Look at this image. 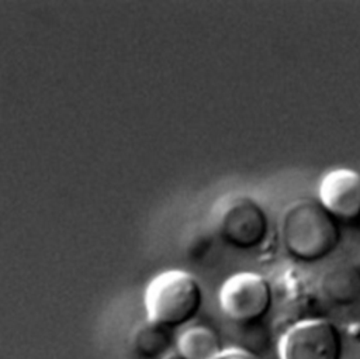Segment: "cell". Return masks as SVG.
<instances>
[{
  "instance_id": "obj_1",
  "label": "cell",
  "mask_w": 360,
  "mask_h": 359,
  "mask_svg": "<svg viewBox=\"0 0 360 359\" xmlns=\"http://www.w3.org/2000/svg\"><path fill=\"white\" fill-rule=\"evenodd\" d=\"M280 238L295 260L316 263L330 256L340 244L339 222L315 199L290 203L280 218Z\"/></svg>"
},
{
  "instance_id": "obj_2",
  "label": "cell",
  "mask_w": 360,
  "mask_h": 359,
  "mask_svg": "<svg viewBox=\"0 0 360 359\" xmlns=\"http://www.w3.org/2000/svg\"><path fill=\"white\" fill-rule=\"evenodd\" d=\"M202 307V289L195 276L184 270H166L145 290L148 321L176 329L191 322Z\"/></svg>"
},
{
  "instance_id": "obj_3",
  "label": "cell",
  "mask_w": 360,
  "mask_h": 359,
  "mask_svg": "<svg viewBox=\"0 0 360 359\" xmlns=\"http://www.w3.org/2000/svg\"><path fill=\"white\" fill-rule=\"evenodd\" d=\"M273 298L269 280L253 272H239L229 276L218 291L221 311L238 325L262 321L271 310Z\"/></svg>"
},
{
  "instance_id": "obj_4",
  "label": "cell",
  "mask_w": 360,
  "mask_h": 359,
  "mask_svg": "<svg viewBox=\"0 0 360 359\" xmlns=\"http://www.w3.org/2000/svg\"><path fill=\"white\" fill-rule=\"evenodd\" d=\"M217 234L229 246L250 251L262 246L269 235V217L264 208L250 196L232 197L217 220Z\"/></svg>"
},
{
  "instance_id": "obj_5",
  "label": "cell",
  "mask_w": 360,
  "mask_h": 359,
  "mask_svg": "<svg viewBox=\"0 0 360 359\" xmlns=\"http://www.w3.org/2000/svg\"><path fill=\"white\" fill-rule=\"evenodd\" d=\"M280 359H342L343 336L329 320L312 318L294 324L278 344Z\"/></svg>"
},
{
  "instance_id": "obj_6",
  "label": "cell",
  "mask_w": 360,
  "mask_h": 359,
  "mask_svg": "<svg viewBox=\"0 0 360 359\" xmlns=\"http://www.w3.org/2000/svg\"><path fill=\"white\" fill-rule=\"evenodd\" d=\"M316 200L338 222L359 221L360 172L349 168L328 172L319 182Z\"/></svg>"
},
{
  "instance_id": "obj_7",
  "label": "cell",
  "mask_w": 360,
  "mask_h": 359,
  "mask_svg": "<svg viewBox=\"0 0 360 359\" xmlns=\"http://www.w3.org/2000/svg\"><path fill=\"white\" fill-rule=\"evenodd\" d=\"M321 294L332 306L350 307L360 300V266L338 265L326 270L319 282Z\"/></svg>"
},
{
  "instance_id": "obj_8",
  "label": "cell",
  "mask_w": 360,
  "mask_h": 359,
  "mask_svg": "<svg viewBox=\"0 0 360 359\" xmlns=\"http://www.w3.org/2000/svg\"><path fill=\"white\" fill-rule=\"evenodd\" d=\"M173 345V329L145 321L134 331L131 346L141 359H163Z\"/></svg>"
},
{
  "instance_id": "obj_9",
  "label": "cell",
  "mask_w": 360,
  "mask_h": 359,
  "mask_svg": "<svg viewBox=\"0 0 360 359\" xmlns=\"http://www.w3.org/2000/svg\"><path fill=\"white\" fill-rule=\"evenodd\" d=\"M176 348L184 359H215L224 351L219 335L207 325L186 328L177 338Z\"/></svg>"
},
{
  "instance_id": "obj_10",
  "label": "cell",
  "mask_w": 360,
  "mask_h": 359,
  "mask_svg": "<svg viewBox=\"0 0 360 359\" xmlns=\"http://www.w3.org/2000/svg\"><path fill=\"white\" fill-rule=\"evenodd\" d=\"M212 246V239L210 237V234L205 232H198L188 244L187 246V253L190 256V259L193 260H200L202 259L207 252H210Z\"/></svg>"
},
{
  "instance_id": "obj_11",
  "label": "cell",
  "mask_w": 360,
  "mask_h": 359,
  "mask_svg": "<svg viewBox=\"0 0 360 359\" xmlns=\"http://www.w3.org/2000/svg\"><path fill=\"white\" fill-rule=\"evenodd\" d=\"M215 359H260L252 353H248L239 348L224 349Z\"/></svg>"
},
{
  "instance_id": "obj_12",
  "label": "cell",
  "mask_w": 360,
  "mask_h": 359,
  "mask_svg": "<svg viewBox=\"0 0 360 359\" xmlns=\"http://www.w3.org/2000/svg\"><path fill=\"white\" fill-rule=\"evenodd\" d=\"M163 359H184L177 351H174V352H169Z\"/></svg>"
}]
</instances>
